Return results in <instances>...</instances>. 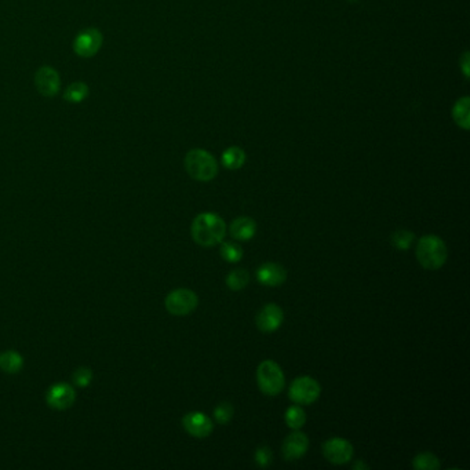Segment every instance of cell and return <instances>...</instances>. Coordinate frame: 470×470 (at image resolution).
<instances>
[{
  "instance_id": "obj_8",
  "label": "cell",
  "mask_w": 470,
  "mask_h": 470,
  "mask_svg": "<svg viewBox=\"0 0 470 470\" xmlns=\"http://www.w3.org/2000/svg\"><path fill=\"white\" fill-rule=\"evenodd\" d=\"M76 401V392L68 383H56L50 386L46 393V403L50 408L57 411H64L71 408Z\"/></svg>"
},
{
  "instance_id": "obj_28",
  "label": "cell",
  "mask_w": 470,
  "mask_h": 470,
  "mask_svg": "<svg viewBox=\"0 0 470 470\" xmlns=\"http://www.w3.org/2000/svg\"><path fill=\"white\" fill-rule=\"evenodd\" d=\"M359 467H360V469H368V464H365V463H363V462L359 460V462H356V463L353 464V469H359Z\"/></svg>"
},
{
  "instance_id": "obj_11",
  "label": "cell",
  "mask_w": 470,
  "mask_h": 470,
  "mask_svg": "<svg viewBox=\"0 0 470 470\" xmlns=\"http://www.w3.org/2000/svg\"><path fill=\"white\" fill-rule=\"evenodd\" d=\"M182 426L191 436L197 437V438L209 437L214 429L213 420L200 411L188 412L182 418Z\"/></svg>"
},
{
  "instance_id": "obj_15",
  "label": "cell",
  "mask_w": 470,
  "mask_h": 470,
  "mask_svg": "<svg viewBox=\"0 0 470 470\" xmlns=\"http://www.w3.org/2000/svg\"><path fill=\"white\" fill-rule=\"evenodd\" d=\"M229 232H231L233 239H236L239 242H247L255 236L257 224L250 217H239L231 224Z\"/></svg>"
},
{
  "instance_id": "obj_10",
  "label": "cell",
  "mask_w": 470,
  "mask_h": 470,
  "mask_svg": "<svg viewBox=\"0 0 470 470\" xmlns=\"http://www.w3.org/2000/svg\"><path fill=\"white\" fill-rule=\"evenodd\" d=\"M35 86L43 97H54L61 89L60 74L53 67L45 65L35 74Z\"/></svg>"
},
{
  "instance_id": "obj_18",
  "label": "cell",
  "mask_w": 470,
  "mask_h": 470,
  "mask_svg": "<svg viewBox=\"0 0 470 470\" xmlns=\"http://www.w3.org/2000/svg\"><path fill=\"white\" fill-rule=\"evenodd\" d=\"M244 162H246V153L243 152V149L236 148V147L226 149L222 155V163L229 170L240 169L244 164Z\"/></svg>"
},
{
  "instance_id": "obj_14",
  "label": "cell",
  "mask_w": 470,
  "mask_h": 470,
  "mask_svg": "<svg viewBox=\"0 0 470 470\" xmlns=\"http://www.w3.org/2000/svg\"><path fill=\"white\" fill-rule=\"evenodd\" d=\"M257 279L262 286L266 287H279L281 286L287 279L286 269L275 262L264 264L257 270Z\"/></svg>"
},
{
  "instance_id": "obj_24",
  "label": "cell",
  "mask_w": 470,
  "mask_h": 470,
  "mask_svg": "<svg viewBox=\"0 0 470 470\" xmlns=\"http://www.w3.org/2000/svg\"><path fill=\"white\" fill-rule=\"evenodd\" d=\"M453 118L459 126L463 129L469 127V101L467 98H463L456 103L453 108Z\"/></svg>"
},
{
  "instance_id": "obj_4",
  "label": "cell",
  "mask_w": 470,
  "mask_h": 470,
  "mask_svg": "<svg viewBox=\"0 0 470 470\" xmlns=\"http://www.w3.org/2000/svg\"><path fill=\"white\" fill-rule=\"evenodd\" d=\"M257 382L264 394L277 396L284 387V374L281 367L272 360L262 361L257 370Z\"/></svg>"
},
{
  "instance_id": "obj_26",
  "label": "cell",
  "mask_w": 470,
  "mask_h": 470,
  "mask_svg": "<svg viewBox=\"0 0 470 470\" xmlns=\"http://www.w3.org/2000/svg\"><path fill=\"white\" fill-rule=\"evenodd\" d=\"M214 418L218 423L225 425L233 418V407L231 403H221L214 409Z\"/></svg>"
},
{
  "instance_id": "obj_19",
  "label": "cell",
  "mask_w": 470,
  "mask_h": 470,
  "mask_svg": "<svg viewBox=\"0 0 470 470\" xmlns=\"http://www.w3.org/2000/svg\"><path fill=\"white\" fill-rule=\"evenodd\" d=\"M286 423L288 427L294 429V430H298L301 429L305 422H306V414L305 411L299 407V405H291L287 411H286Z\"/></svg>"
},
{
  "instance_id": "obj_1",
  "label": "cell",
  "mask_w": 470,
  "mask_h": 470,
  "mask_svg": "<svg viewBox=\"0 0 470 470\" xmlns=\"http://www.w3.org/2000/svg\"><path fill=\"white\" fill-rule=\"evenodd\" d=\"M191 233L192 239L199 246L213 247L224 242L226 235V224L215 213H202L193 220Z\"/></svg>"
},
{
  "instance_id": "obj_22",
  "label": "cell",
  "mask_w": 470,
  "mask_h": 470,
  "mask_svg": "<svg viewBox=\"0 0 470 470\" xmlns=\"http://www.w3.org/2000/svg\"><path fill=\"white\" fill-rule=\"evenodd\" d=\"M415 235L407 229H398L392 235V244L400 250V251H405L411 247V244L414 243Z\"/></svg>"
},
{
  "instance_id": "obj_12",
  "label": "cell",
  "mask_w": 470,
  "mask_h": 470,
  "mask_svg": "<svg viewBox=\"0 0 470 470\" xmlns=\"http://www.w3.org/2000/svg\"><path fill=\"white\" fill-rule=\"evenodd\" d=\"M283 320V309L276 303H268L257 316V327L262 332H273L279 330Z\"/></svg>"
},
{
  "instance_id": "obj_3",
  "label": "cell",
  "mask_w": 470,
  "mask_h": 470,
  "mask_svg": "<svg viewBox=\"0 0 470 470\" xmlns=\"http://www.w3.org/2000/svg\"><path fill=\"white\" fill-rule=\"evenodd\" d=\"M185 169L196 181H211L218 174L215 159L204 149H192L185 156Z\"/></svg>"
},
{
  "instance_id": "obj_16",
  "label": "cell",
  "mask_w": 470,
  "mask_h": 470,
  "mask_svg": "<svg viewBox=\"0 0 470 470\" xmlns=\"http://www.w3.org/2000/svg\"><path fill=\"white\" fill-rule=\"evenodd\" d=\"M24 365L23 356L16 350H6L0 353V368L6 374H17Z\"/></svg>"
},
{
  "instance_id": "obj_5",
  "label": "cell",
  "mask_w": 470,
  "mask_h": 470,
  "mask_svg": "<svg viewBox=\"0 0 470 470\" xmlns=\"http://www.w3.org/2000/svg\"><path fill=\"white\" fill-rule=\"evenodd\" d=\"M164 305L170 314L186 316L197 308L199 298L196 292L189 288H177L166 297Z\"/></svg>"
},
{
  "instance_id": "obj_17",
  "label": "cell",
  "mask_w": 470,
  "mask_h": 470,
  "mask_svg": "<svg viewBox=\"0 0 470 470\" xmlns=\"http://www.w3.org/2000/svg\"><path fill=\"white\" fill-rule=\"evenodd\" d=\"M90 94V89L83 82H75L68 86L64 93V100L71 104H81L83 103Z\"/></svg>"
},
{
  "instance_id": "obj_6",
  "label": "cell",
  "mask_w": 470,
  "mask_h": 470,
  "mask_svg": "<svg viewBox=\"0 0 470 470\" xmlns=\"http://www.w3.org/2000/svg\"><path fill=\"white\" fill-rule=\"evenodd\" d=\"M321 393V387L319 382L312 376H298L292 381L288 396L290 398L299 405H309L314 403Z\"/></svg>"
},
{
  "instance_id": "obj_23",
  "label": "cell",
  "mask_w": 470,
  "mask_h": 470,
  "mask_svg": "<svg viewBox=\"0 0 470 470\" xmlns=\"http://www.w3.org/2000/svg\"><path fill=\"white\" fill-rule=\"evenodd\" d=\"M221 257L231 264H236L243 258V248L232 242H224L221 246Z\"/></svg>"
},
{
  "instance_id": "obj_7",
  "label": "cell",
  "mask_w": 470,
  "mask_h": 470,
  "mask_svg": "<svg viewBox=\"0 0 470 470\" xmlns=\"http://www.w3.org/2000/svg\"><path fill=\"white\" fill-rule=\"evenodd\" d=\"M103 42V34L97 28H87L75 38L74 52L82 58H92L100 52Z\"/></svg>"
},
{
  "instance_id": "obj_13",
  "label": "cell",
  "mask_w": 470,
  "mask_h": 470,
  "mask_svg": "<svg viewBox=\"0 0 470 470\" xmlns=\"http://www.w3.org/2000/svg\"><path fill=\"white\" fill-rule=\"evenodd\" d=\"M308 448H309L308 436L302 431H294L288 434L286 440L283 441L281 452L287 460H297L302 455H305Z\"/></svg>"
},
{
  "instance_id": "obj_2",
  "label": "cell",
  "mask_w": 470,
  "mask_h": 470,
  "mask_svg": "<svg viewBox=\"0 0 470 470\" xmlns=\"http://www.w3.org/2000/svg\"><path fill=\"white\" fill-rule=\"evenodd\" d=\"M448 257L445 243L436 235H426L416 244V258L419 264L429 270H437L444 266Z\"/></svg>"
},
{
  "instance_id": "obj_27",
  "label": "cell",
  "mask_w": 470,
  "mask_h": 470,
  "mask_svg": "<svg viewBox=\"0 0 470 470\" xmlns=\"http://www.w3.org/2000/svg\"><path fill=\"white\" fill-rule=\"evenodd\" d=\"M272 458H273V455H272V451H270V448L268 445H261L255 451V462L261 467L269 466L270 462H272Z\"/></svg>"
},
{
  "instance_id": "obj_20",
  "label": "cell",
  "mask_w": 470,
  "mask_h": 470,
  "mask_svg": "<svg viewBox=\"0 0 470 470\" xmlns=\"http://www.w3.org/2000/svg\"><path fill=\"white\" fill-rule=\"evenodd\" d=\"M412 466L418 470H437L440 469V460L431 452H422L414 458Z\"/></svg>"
},
{
  "instance_id": "obj_9",
  "label": "cell",
  "mask_w": 470,
  "mask_h": 470,
  "mask_svg": "<svg viewBox=\"0 0 470 470\" xmlns=\"http://www.w3.org/2000/svg\"><path fill=\"white\" fill-rule=\"evenodd\" d=\"M324 458L334 464H345L353 456V445L341 437H334L323 444Z\"/></svg>"
},
{
  "instance_id": "obj_25",
  "label": "cell",
  "mask_w": 470,
  "mask_h": 470,
  "mask_svg": "<svg viewBox=\"0 0 470 470\" xmlns=\"http://www.w3.org/2000/svg\"><path fill=\"white\" fill-rule=\"evenodd\" d=\"M72 381L79 387H87L93 382V371L87 367H79L72 375Z\"/></svg>"
},
{
  "instance_id": "obj_21",
  "label": "cell",
  "mask_w": 470,
  "mask_h": 470,
  "mask_svg": "<svg viewBox=\"0 0 470 470\" xmlns=\"http://www.w3.org/2000/svg\"><path fill=\"white\" fill-rule=\"evenodd\" d=\"M250 281V275L247 273V270L244 269H236L232 270L228 276H226V286L233 290V291H240L244 287H247Z\"/></svg>"
}]
</instances>
